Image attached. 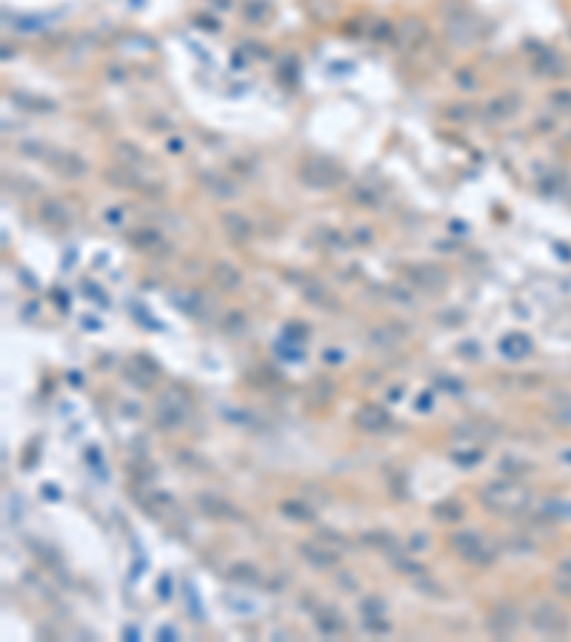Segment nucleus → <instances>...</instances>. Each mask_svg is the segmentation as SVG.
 <instances>
[{
    "label": "nucleus",
    "mask_w": 571,
    "mask_h": 642,
    "mask_svg": "<svg viewBox=\"0 0 571 642\" xmlns=\"http://www.w3.org/2000/svg\"><path fill=\"white\" fill-rule=\"evenodd\" d=\"M480 500L486 508L491 511H500V514H517L528 505L531 494L523 483H517V477H508V480H497V483H489L483 491H480Z\"/></svg>",
    "instance_id": "1"
},
{
    "label": "nucleus",
    "mask_w": 571,
    "mask_h": 642,
    "mask_svg": "<svg viewBox=\"0 0 571 642\" xmlns=\"http://www.w3.org/2000/svg\"><path fill=\"white\" fill-rule=\"evenodd\" d=\"M300 180L309 186V188H334L346 180V171L337 160H329V157H311L300 166Z\"/></svg>",
    "instance_id": "2"
},
{
    "label": "nucleus",
    "mask_w": 571,
    "mask_h": 642,
    "mask_svg": "<svg viewBox=\"0 0 571 642\" xmlns=\"http://www.w3.org/2000/svg\"><path fill=\"white\" fill-rule=\"evenodd\" d=\"M449 545L454 548L457 557H463L471 565H491L494 562V551L489 548V542L477 534V531H457L449 537Z\"/></svg>",
    "instance_id": "3"
},
{
    "label": "nucleus",
    "mask_w": 571,
    "mask_h": 642,
    "mask_svg": "<svg viewBox=\"0 0 571 642\" xmlns=\"http://www.w3.org/2000/svg\"><path fill=\"white\" fill-rule=\"evenodd\" d=\"M528 622H531L534 631H540L545 636H565L568 633V616L551 602H537L528 614Z\"/></svg>",
    "instance_id": "4"
},
{
    "label": "nucleus",
    "mask_w": 571,
    "mask_h": 642,
    "mask_svg": "<svg viewBox=\"0 0 571 642\" xmlns=\"http://www.w3.org/2000/svg\"><path fill=\"white\" fill-rule=\"evenodd\" d=\"M46 163L60 174V177H69V180H78L89 171V163L78 154V151H66V149H52Z\"/></svg>",
    "instance_id": "5"
},
{
    "label": "nucleus",
    "mask_w": 571,
    "mask_h": 642,
    "mask_svg": "<svg viewBox=\"0 0 571 642\" xmlns=\"http://www.w3.org/2000/svg\"><path fill=\"white\" fill-rule=\"evenodd\" d=\"M354 425L365 434H380L386 432L392 425V414L383 408V405H363L357 414H354Z\"/></svg>",
    "instance_id": "6"
},
{
    "label": "nucleus",
    "mask_w": 571,
    "mask_h": 642,
    "mask_svg": "<svg viewBox=\"0 0 571 642\" xmlns=\"http://www.w3.org/2000/svg\"><path fill=\"white\" fill-rule=\"evenodd\" d=\"M38 218L41 223H46L49 229H66L72 223V211L63 200H55V197H46L38 203Z\"/></svg>",
    "instance_id": "7"
},
{
    "label": "nucleus",
    "mask_w": 571,
    "mask_h": 642,
    "mask_svg": "<svg viewBox=\"0 0 571 642\" xmlns=\"http://www.w3.org/2000/svg\"><path fill=\"white\" fill-rule=\"evenodd\" d=\"M517 625H520V611H517V605L500 602V605L491 608V614H489V631H491L494 636H508Z\"/></svg>",
    "instance_id": "8"
},
{
    "label": "nucleus",
    "mask_w": 571,
    "mask_h": 642,
    "mask_svg": "<svg viewBox=\"0 0 571 642\" xmlns=\"http://www.w3.org/2000/svg\"><path fill=\"white\" fill-rule=\"evenodd\" d=\"M297 551H300V557H303L311 568H317V571H331V568L337 565V554H334L331 548L320 545V542H300Z\"/></svg>",
    "instance_id": "9"
},
{
    "label": "nucleus",
    "mask_w": 571,
    "mask_h": 642,
    "mask_svg": "<svg viewBox=\"0 0 571 642\" xmlns=\"http://www.w3.org/2000/svg\"><path fill=\"white\" fill-rule=\"evenodd\" d=\"M220 226H223V232H226L235 243H249L252 235H255L252 223L243 218L240 211H223V214H220Z\"/></svg>",
    "instance_id": "10"
},
{
    "label": "nucleus",
    "mask_w": 571,
    "mask_h": 642,
    "mask_svg": "<svg viewBox=\"0 0 571 642\" xmlns=\"http://www.w3.org/2000/svg\"><path fill=\"white\" fill-rule=\"evenodd\" d=\"M406 277L423 291H440L446 286V274L440 269H429V266H409Z\"/></svg>",
    "instance_id": "11"
},
{
    "label": "nucleus",
    "mask_w": 571,
    "mask_h": 642,
    "mask_svg": "<svg viewBox=\"0 0 571 642\" xmlns=\"http://www.w3.org/2000/svg\"><path fill=\"white\" fill-rule=\"evenodd\" d=\"M403 337H406V328H397L395 323L374 326V328L368 331V343H371L374 348H383V351H389V348H397V346L403 343Z\"/></svg>",
    "instance_id": "12"
},
{
    "label": "nucleus",
    "mask_w": 571,
    "mask_h": 642,
    "mask_svg": "<svg viewBox=\"0 0 571 642\" xmlns=\"http://www.w3.org/2000/svg\"><path fill=\"white\" fill-rule=\"evenodd\" d=\"M198 508H201L203 514L215 517V520H240V511H238L229 500L215 497V494H201V497H198Z\"/></svg>",
    "instance_id": "13"
},
{
    "label": "nucleus",
    "mask_w": 571,
    "mask_h": 642,
    "mask_svg": "<svg viewBox=\"0 0 571 642\" xmlns=\"http://www.w3.org/2000/svg\"><path fill=\"white\" fill-rule=\"evenodd\" d=\"M201 186L206 191H212L218 200H232L238 197V183H232L229 177L218 174V171H201Z\"/></svg>",
    "instance_id": "14"
},
{
    "label": "nucleus",
    "mask_w": 571,
    "mask_h": 642,
    "mask_svg": "<svg viewBox=\"0 0 571 642\" xmlns=\"http://www.w3.org/2000/svg\"><path fill=\"white\" fill-rule=\"evenodd\" d=\"M517 106H520V97H514V95H497V97H491L486 103V117L494 120V123L508 120L517 112Z\"/></svg>",
    "instance_id": "15"
},
{
    "label": "nucleus",
    "mask_w": 571,
    "mask_h": 642,
    "mask_svg": "<svg viewBox=\"0 0 571 642\" xmlns=\"http://www.w3.org/2000/svg\"><path fill=\"white\" fill-rule=\"evenodd\" d=\"M212 280L220 286V289H226V291H235V289H240L243 286V272L238 269V266H232V263H215L212 266Z\"/></svg>",
    "instance_id": "16"
},
{
    "label": "nucleus",
    "mask_w": 571,
    "mask_h": 642,
    "mask_svg": "<svg viewBox=\"0 0 571 642\" xmlns=\"http://www.w3.org/2000/svg\"><path fill=\"white\" fill-rule=\"evenodd\" d=\"M500 354L506 360H514L517 363V360H523V357L531 354V340L525 334H506L500 340Z\"/></svg>",
    "instance_id": "17"
},
{
    "label": "nucleus",
    "mask_w": 571,
    "mask_h": 642,
    "mask_svg": "<svg viewBox=\"0 0 571 642\" xmlns=\"http://www.w3.org/2000/svg\"><path fill=\"white\" fill-rule=\"evenodd\" d=\"M240 15H243L246 23L263 26L272 18V4H269V0H243V4H240Z\"/></svg>",
    "instance_id": "18"
},
{
    "label": "nucleus",
    "mask_w": 571,
    "mask_h": 642,
    "mask_svg": "<svg viewBox=\"0 0 571 642\" xmlns=\"http://www.w3.org/2000/svg\"><path fill=\"white\" fill-rule=\"evenodd\" d=\"M432 514H434V520H440L446 525H457L466 517V505L460 500H440L432 505Z\"/></svg>",
    "instance_id": "19"
},
{
    "label": "nucleus",
    "mask_w": 571,
    "mask_h": 642,
    "mask_svg": "<svg viewBox=\"0 0 571 642\" xmlns=\"http://www.w3.org/2000/svg\"><path fill=\"white\" fill-rule=\"evenodd\" d=\"M426 23H420V21H406V23H400V49H417V46H423L426 43Z\"/></svg>",
    "instance_id": "20"
},
{
    "label": "nucleus",
    "mask_w": 571,
    "mask_h": 642,
    "mask_svg": "<svg viewBox=\"0 0 571 642\" xmlns=\"http://www.w3.org/2000/svg\"><path fill=\"white\" fill-rule=\"evenodd\" d=\"M154 419H157L163 428H177V425L183 422V408H180L177 402H171V397H163V400H157Z\"/></svg>",
    "instance_id": "21"
},
{
    "label": "nucleus",
    "mask_w": 571,
    "mask_h": 642,
    "mask_svg": "<svg viewBox=\"0 0 571 642\" xmlns=\"http://www.w3.org/2000/svg\"><path fill=\"white\" fill-rule=\"evenodd\" d=\"M303 294H306V303H311V306H320V309H331L334 306V294L314 277H309L303 283Z\"/></svg>",
    "instance_id": "22"
},
{
    "label": "nucleus",
    "mask_w": 571,
    "mask_h": 642,
    "mask_svg": "<svg viewBox=\"0 0 571 642\" xmlns=\"http://www.w3.org/2000/svg\"><path fill=\"white\" fill-rule=\"evenodd\" d=\"M129 243H132L134 249H140V252H157V249L163 246V235H160L157 229L143 226V229H134V232L129 235Z\"/></svg>",
    "instance_id": "23"
},
{
    "label": "nucleus",
    "mask_w": 571,
    "mask_h": 642,
    "mask_svg": "<svg viewBox=\"0 0 571 642\" xmlns=\"http://www.w3.org/2000/svg\"><path fill=\"white\" fill-rule=\"evenodd\" d=\"M112 151H114V160H117L120 166H129V168L146 160V154L140 151V146H134L132 140H117Z\"/></svg>",
    "instance_id": "24"
},
{
    "label": "nucleus",
    "mask_w": 571,
    "mask_h": 642,
    "mask_svg": "<svg viewBox=\"0 0 571 642\" xmlns=\"http://www.w3.org/2000/svg\"><path fill=\"white\" fill-rule=\"evenodd\" d=\"M280 511L289 517V520H297V523H311L314 520V508L303 500H286L280 503Z\"/></svg>",
    "instance_id": "25"
},
{
    "label": "nucleus",
    "mask_w": 571,
    "mask_h": 642,
    "mask_svg": "<svg viewBox=\"0 0 571 642\" xmlns=\"http://www.w3.org/2000/svg\"><path fill=\"white\" fill-rule=\"evenodd\" d=\"M106 180H112V186L117 188H137V174L129 171V166H114V168H106Z\"/></svg>",
    "instance_id": "26"
},
{
    "label": "nucleus",
    "mask_w": 571,
    "mask_h": 642,
    "mask_svg": "<svg viewBox=\"0 0 571 642\" xmlns=\"http://www.w3.org/2000/svg\"><path fill=\"white\" fill-rule=\"evenodd\" d=\"M12 100L21 106V109H26V112H55L58 109V103H52V100H46V97H29V95H12Z\"/></svg>",
    "instance_id": "27"
},
{
    "label": "nucleus",
    "mask_w": 571,
    "mask_h": 642,
    "mask_svg": "<svg viewBox=\"0 0 571 642\" xmlns=\"http://www.w3.org/2000/svg\"><path fill=\"white\" fill-rule=\"evenodd\" d=\"M229 577H232L235 582H240V585H255V582H260L257 568H255V565H246V562L232 565V568H229Z\"/></svg>",
    "instance_id": "28"
},
{
    "label": "nucleus",
    "mask_w": 571,
    "mask_h": 642,
    "mask_svg": "<svg viewBox=\"0 0 571 642\" xmlns=\"http://www.w3.org/2000/svg\"><path fill=\"white\" fill-rule=\"evenodd\" d=\"M18 151L26 154V157H32V160H46L52 149H49L43 140H21V143H18Z\"/></svg>",
    "instance_id": "29"
},
{
    "label": "nucleus",
    "mask_w": 571,
    "mask_h": 642,
    "mask_svg": "<svg viewBox=\"0 0 571 642\" xmlns=\"http://www.w3.org/2000/svg\"><path fill=\"white\" fill-rule=\"evenodd\" d=\"M351 197H354L360 205H365V208H377V205H380V194H377L371 186H365V183H357V186L351 188Z\"/></svg>",
    "instance_id": "30"
},
{
    "label": "nucleus",
    "mask_w": 571,
    "mask_h": 642,
    "mask_svg": "<svg viewBox=\"0 0 571 642\" xmlns=\"http://www.w3.org/2000/svg\"><path fill=\"white\" fill-rule=\"evenodd\" d=\"M363 542H365V545H374V548H380V551H395V548H397V540H395L392 534H386V531L363 534Z\"/></svg>",
    "instance_id": "31"
},
{
    "label": "nucleus",
    "mask_w": 571,
    "mask_h": 642,
    "mask_svg": "<svg viewBox=\"0 0 571 642\" xmlns=\"http://www.w3.org/2000/svg\"><path fill=\"white\" fill-rule=\"evenodd\" d=\"M317 628L326 633V636H337L343 631V622L337 619V614H317Z\"/></svg>",
    "instance_id": "32"
},
{
    "label": "nucleus",
    "mask_w": 571,
    "mask_h": 642,
    "mask_svg": "<svg viewBox=\"0 0 571 642\" xmlns=\"http://www.w3.org/2000/svg\"><path fill=\"white\" fill-rule=\"evenodd\" d=\"M323 235V243H326V249H334V252H343L346 246H348V240L337 232V229H323L320 232Z\"/></svg>",
    "instance_id": "33"
},
{
    "label": "nucleus",
    "mask_w": 571,
    "mask_h": 642,
    "mask_svg": "<svg viewBox=\"0 0 571 642\" xmlns=\"http://www.w3.org/2000/svg\"><path fill=\"white\" fill-rule=\"evenodd\" d=\"M360 608H363V616H383V599L377 596H365Z\"/></svg>",
    "instance_id": "34"
},
{
    "label": "nucleus",
    "mask_w": 571,
    "mask_h": 642,
    "mask_svg": "<svg viewBox=\"0 0 571 642\" xmlns=\"http://www.w3.org/2000/svg\"><path fill=\"white\" fill-rule=\"evenodd\" d=\"M446 117H449V120H454V123H463V120H469V117H471V106H466V103L449 106V109H446Z\"/></svg>",
    "instance_id": "35"
},
{
    "label": "nucleus",
    "mask_w": 571,
    "mask_h": 642,
    "mask_svg": "<svg viewBox=\"0 0 571 642\" xmlns=\"http://www.w3.org/2000/svg\"><path fill=\"white\" fill-rule=\"evenodd\" d=\"M395 565H397L403 574H412V577L426 574V568H423V565H417V562H412V560H406V557H395Z\"/></svg>",
    "instance_id": "36"
},
{
    "label": "nucleus",
    "mask_w": 571,
    "mask_h": 642,
    "mask_svg": "<svg viewBox=\"0 0 571 642\" xmlns=\"http://www.w3.org/2000/svg\"><path fill=\"white\" fill-rule=\"evenodd\" d=\"M452 460L460 463V466H477V463L483 460V454H480V451H454Z\"/></svg>",
    "instance_id": "37"
},
{
    "label": "nucleus",
    "mask_w": 571,
    "mask_h": 642,
    "mask_svg": "<svg viewBox=\"0 0 571 642\" xmlns=\"http://www.w3.org/2000/svg\"><path fill=\"white\" fill-rule=\"evenodd\" d=\"M243 326H246V317L238 314V311H232V314L223 320V328H226V331H243Z\"/></svg>",
    "instance_id": "38"
},
{
    "label": "nucleus",
    "mask_w": 571,
    "mask_h": 642,
    "mask_svg": "<svg viewBox=\"0 0 571 642\" xmlns=\"http://www.w3.org/2000/svg\"><path fill=\"white\" fill-rule=\"evenodd\" d=\"M437 388H443V391H449V394H460L466 385H463L460 380H454V377H440V380H437Z\"/></svg>",
    "instance_id": "39"
},
{
    "label": "nucleus",
    "mask_w": 571,
    "mask_h": 642,
    "mask_svg": "<svg viewBox=\"0 0 571 642\" xmlns=\"http://www.w3.org/2000/svg\"><path fill=\"white\" fill-rule=\"evenodd\" d=\"M417 588H420L426 596H446V591H443L437 582H432V579H420V582H417Z\"/></svg>",
    "instance_id": "40"
},
{
    "label": "nucleus",
    "mask_w": 571,
    "mask_h": 642,
    "mask_svg": "<svg viewBox=\"0 0 571 642\" xmlns=\"http://www.w3.org/2000/svg\"><path fill=\"white\" fill-rule=\"evenodd\" d=\"M351 240H354V243H371V240H374V232H371L368 226H357V229L351 232Z\"/></svg>",
    "instance_id": "41"
},
{
    "label": "nucleus",
    "mask_w": 571,
    "mask_h": 642,
    "mask_svg": "<svg viewBox=\"0 0 571 642\" xmlns=\"http://www.w3.org/2000/svg\"><path fill=\"white\" fill-rule=\"evenodd\" d=\"M365 628H368V631H380V633H386V631H389V622H383L380 616H377V619H374V616H365Z\"/></svg>",
    "instance_id": "42"
},
{
    "label": "nucleus",
    "mask_w": 571,
    "mask_h": 642,
    "mask_svg": "<svg viewBox=\"0 0 571 642\" xmlns=\"http://www.w3.org/2000/svg\"><path fill=\"white\" fill-rule=\"evenodd\" d=\"M500 469H503V471H514V477H517V471H525V469H528V463H517V460H503V463H500Z\"/></svg>",
    "instance_id": "43"
},
{
    "label": "nucleus",
    "mask_w": 571,
    "mask_h": 642,
    "mask_svg": "<svg viewBox=\"0 0 571 642\" xmlns=\"http://www.w3.org/2000/svg\"><path fill=\"white\" fill-rule=\"evenodd\" d=\"M389 291H392V294H395V300H397V303H403V306H412V303H415V300H412V294H409V291H403V289H397V286H392Z\"/></svg>",
    "instance_id": "44"
},
{
    "label": "nucleus",
    "mask_w": 571,
    "mask_h": 642,
    "mask_svg": "<svg viewBox=\"0 0 571 642\" xmlns=\"http://www.w3.org/2000/svg\"><path fill=\"white\" fill-rule=\"evenodd\" d=\"M426 545H429V537L426 534H415L412 542H409V551H423Z\"/></svg>",
    "instance_id": "45"
},
{
    "label": "nucleus",
    "mask_w": 571,
    "mask_h": 642,
    "mask_svg": "<svg viewBox=\"0 0 571 642\" xmlns=\"http://www.w3.org/2000/svg\"><path fill=\"white\" fill-rule=\"evenodd\" d=\"M554 419H557L560 425H571V408H557Z\"/></svg>",
    "instance_id": "46"
},
{
    "label": "nucleus",
    "mask_w": 571,
    "mask_h": 642,
    "mask_svg": "<svg viewBox=\"0 0 571 642\" xmlns=\"http://www.w3.org/2000/svg\"><path fill=\"white\" fill-rule=\"evenodd\" d=\"M392 35V23L380 21V26H374V38H389Z\"/></svg>",
    "instance_id": "47"
},
{
    "label": "nucleus",
    "mask_w": 571,
    "mask_h": 642,
    "mask_svg": "<svg viewBox=\"0 0 571 642\" xmlns=\"http://www.w3.org/2000/svg\"><path fill=\"white\" fill-rule=\"evenodd\" d=\"M557 574H560V577H568V579H571V557L560 560V565H557Z\"/></svg>",
    "instance_id": "48"
},
{
    "label": "nucleus",
    "mask_w": 571,
    "mask_h": 642,
    "mask_svg": "<svg viewBox=\"0 0 571 642\" xmlns=\"http://www.w3.org/2000/svg\"><path fill=\"white\" fill-rule=\"evenodd\" d=\"M449 226H452V235H460V237H463V235H469V226H466L463 220H452Z\"/></svg>",
    "instance_id": "49"
},
{
    "label": "nucleus",
    "mask_w": 571,
    "mask_h": 642,
    "mask_svg": "<svg viewBox=\"0 0 571 642\" xmlns=\"http://www.w3.org/2000/svg\"><path fill=\"white\" fill-rule=\"evenodd\" d=\"M323 360H326V363H340V360H343V351H337V348H334V351H331V348H326Z\"/></svg>",
    "instance_id": "50"
},
{
    "label": "nucleus",
    "mask_w": 571,
    "mask_h": 642,
    "mask_svg": "<svg viewBox=\"0 0 571 642\" xmlns=\"http://www.w3.org/2000/svg\"><path fill=\"white\" fill-rule=\"evenodd\" d=\"M198 21H201V26H203V29H212V32H218V29H220V23H218V21H209V18H203V15H201Z\"/></svg>",
    "instance_id": "51"
},
{
    "label": "nucleus",
    "mask_w": 571,
    "mask_h": 642,
    "mask_svg": "<svg viewBox=\"0 0 571 642\" xmlns=\"http://www.w3.org/2000/svg\"><path fill=\"white\" fill-rule=\"evenodd\" d=\"M554 103H557V106H568V103H571V95H568V92H560V95H554Z\"/></svg>",
    "instance_id": "52"
},
{
    "label": "nucleus",
    "mask_w": 571,
    "mask_h": 642,
    "mask_svg": "<svg viewBox=\"0 0 571 642\" xmlns=\"http://www.w3.org/2000/svg\"><path fill=\"white\" fill-rule=\"evenodd\" d=\"M106 220H109L112 226H117V223H120V211H117V208H114V211H109V214H106Z\"/></svg>",
    "instance_id": "53"
},
{
    "label": "nucleus",
    "mask_w": 571,
    "mask_h": 642,
    "mask_svg": "<svg viewBox=\"0 0 571 642\" xmlns=\"http://www.w3.org/2000/svg\"><path fill=\"white\" fill-rule=\"evenodd\" d=\"M166 146H169V151H180L183 149V140H169Z\"/></svg>",
    "instance_id": "54"
},
{
    "label": "nucleus",
    "mask_w": 571,
    "mask_h": 642,
    "mask_svg": "<svg viewBox=\"0 0 571 642\" xmlns=\"http://www.w3.org/2000/svg\"><path fill=\"white\" fill-rule=\"evenodd\" d=\"M417 408H432V397H429V394L420 397V400H417Z\"/></svg>",
    "instance_id": "55"
},
{
    "label": "nucleus",
    "mask_w": 571,
    "mask_h": 642,
    "mask_svg": "<svg viewBox=\"0 0 571 642\" xmlns=\"http://www.w3.org/2000/svg\"><path fill=\"white\" fill-rule=\"evenodd\" d=\"M562 460H565V463H571V451H565V454H562Z\"/></svg>",
    "instance_id": "56"
}]
</instances>
